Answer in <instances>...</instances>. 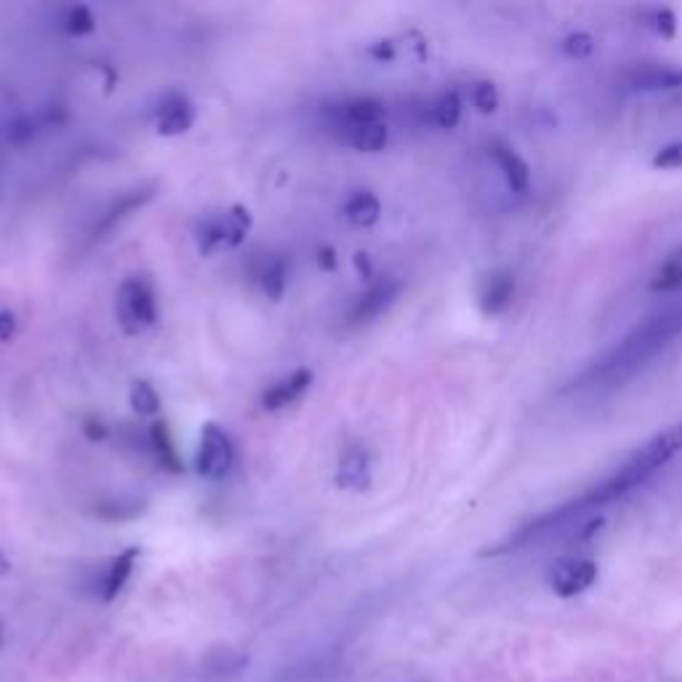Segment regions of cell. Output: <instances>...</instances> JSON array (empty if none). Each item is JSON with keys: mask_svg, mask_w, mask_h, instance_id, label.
Returning <instances> with one entry per match:
<instances>
[{"mask_svg": "<svg viewBox=\"0 0 682 682\" xmlns=\"http://www.w3.org/2000/svg\"><path fill=\"white\" fill-rule=\"evenodd\" d=\"M682 450V422L667 427L664 432H658L656 438H650L642 448H637L632 456L613 472L608 475L602 483L586 488L582 496L544 512L534 517L531 523H526L523 528H517L515 534L498 541L496 546H490L486 554H507V552H517L528 544H536L544 538H552L554 534L571 528L573 523H582L584 517H592L597 509H602L611 501L624 498L627 493H632L634 488L648 483L661 467H667L677 453Z\"/></svg>", "mask_w": 682, "mask_h": 682, "instance_id": "6da1fadb", "label": "cell"}, {"mask_svg": "<svg viewBox=\"0 0 682 682\" xmlns=\"http://www.w3.org/2000/svg\"><path fill=\"white\" fill-rule=\"evenodd\" d=\"M682 336V307H669L664 312H656L645 317L639 326L611 346L600 360L586 365L584 371L571 382L576 390H602V387H619L637 376L653 357H658L672 341Z\"/></svg>", "mask_w": 682, "mask_h": 682, "instance_id": "7a4b0ae2", "label": "cell"}, {"mask_svg": "<svg viewBox=\"0 0 682 682\" xmlns=\"http://www.w3.org/2000/svg\"><path fill=\"white\" fill-rule=\"evenodd\" d=\"M118 320L126 334H142L157 320V301L145 280L131 278L118 293Z\"/></svg>", "mask_w": 682, "mask_h": 682, "instance_id": "3957f363", "label": "cell"}, {"mask_svg": "<svg viewBox=\"0 0 682 682\" xmlns=\"http://www.w3.org/2000/svg\"><path fill=\"white\" fill-rule=\"evenodd\" d=\"M232 461H235V448L230 435L216 424H205L200 432L195 456L197 475L205 480H222L232 469Z\"/></svg>", "mask_w": 682, "mask_h": 682, "instance_id": "277c9868", "label": "cell"}, {"mask_svg": "<svg viewBox=\"0 0 682 682\" xmlns=\"http://www.w3.org/2000/svg\"><path fill=\"white\" fill-rule=\"evenodd\" d=\"M597 582V563L589 557H563L549 571V586L560 597H576Z\"/></svg>", "mask_w": 682, "mask_h": 682, "instance_id": "5b68a950", "label": "cell"}, {"mask_svg": "<svg viewBox=\"0 0 682 682\" xmlns=\"http://www.w3.org/2000/svg\"><path fill=\"white\" fill-rule=\"evenodd\" d=\"M400 289L403 286L394 278H382V280L371 283V289L357 298L355 309L349 312V320L352 323H371V320H376L379 315H384L392 304H394Z\"/></svg>", "mask_w": 682, "mask_h": 682, "instance_id": "8992f818", "label": "cell"}, {"mask_svg": "<svg viewBox=\"0 0 682 682\" xmlns=\"http://www.w3.org/2000/svg\"><path fill=\"white\" fill-rule=\"evenodd\" d=\"M336 483L344 490H368L371 488V456L363 445H346L341 450Z\"/></svg>", "mask_w": 682, "mask_h": 682, "instance_id": "52a82bcc", "label": "cell"}, {"mask_svg": "<svg viewBox=\"0 0 682 682\" xmlns=\"http://www.w3.org/2000/svg\"><path fill=\"white\" fill-rule=\"evenodd\" d=\"M515 296V275L509 270H496L480 283L478 304L486 315H501Z\"/></svg>", "mask_w": 682, "mask_h": 682, "instance_id": "ba28073f", "label": "cell"}, {"mask_svg": "<svg viewBox=\"0 0 682 682\" xmlns=\"http://www.w3.org/2000/svg\"><path fill=\"white\" fill-rule=\"evenodd\" d=\"M195 104L187 97H171L168 101H163L155 128L160 137H179L187 134L195 123Z\"/></svg>", "mask_w": 682, "mask_h": 682, "instance_id": "9c48e42d", "label": "cell"}, {"mask_svg": "<svg viewBox=\"0 0 682 682\" xmlns=\"http://www.w3.org/2000/svg\"><path fill=\"white\" fill-rule=\"evenodd\" d=\"M490 157L498 166V171H501V176H504V182H507V187L512 193H526L531 187V168L512 147L504 145V142H493L490 145Z\"/></svg>", "mask_w": 682, "mask_h": 682, "instance_id": "30bf717a", "label": "cell"}, {"mask_svg": "<svg viewBox=\"0 0 682 682\" xmlns=\"http://www.w3.org/2000/svg\"><path fill=\"white\" fill-rule=\"evenodd\" d=\"M682 86V67L672 64H645L637 67L630 78V89L642 91V94H653V91H672Z\"/></svg>", "mask_w": 682, "mask_h": 682, "instance_id": "8fae6325", "label": "cell"}, {"mask_svg": "<svg viewBox=\"0 0 682 682\" xmlns=\"http://www.w3.org/2000/svg\"><path fill=\"white\" fill-rule=\"evenodd\" d=\"M312 379H315V376H312V371H307V368L293 371L291 376H286L283 382H278L275 387H270V390L264 392L261 408H264V411H283V408H289L296 400H301V394L312 387Z\"/></svg>", "mask_w": 682, "mask_h": 682, "instance_id": "7c38bea8", "label": "cell"}, {"mask_svg": "<svg viewBox=\"0 0 682 682\" xmlns=\"http://www.w3.org/2000/svg\"><path fill=\"white\" fill-rule=\"evenodd\" d=\"M137 560H139V549L131 546V549L120 552V554L109 563V568H107V573H104V579H101V597H104L107 602L115 600V597L123 592V586L128 584V579H131V573H134V568H137Z\"/></svg>", "mask_w": 682, "mask_h": 682, "instance_id": "4fadbf2b", "label": "cell"}, {"mask_svg": "<svg viewBox=\"0 0 682 682\" xmlns=\"http://www.w3.org/2000/svg\"><path fill=\"white\" fill-rule=\"evenodd\" d=\"M384 115H387V107L382 99H352L341 107V128L344 126H376V123H384Z\"/></svg>", "mask_w": 682, "mask_h": 682, "instance_id": "5bb4252c", "label": "cell"}, {"mask_svg": "<svg viewBox=\"0 0 682 682\" xmlns=\"http://www.w3.org/2000/svg\"><path fill=\"white\" fill-rule=\"evenodd\" d=\"M341 142L357 152H382L390 142V128L384 123L376 126H344Z\"/></svg>", "mask_w": 682, "mask_h": 682, "instance_id": "9a60e30c", "label": "cell"}, {"mask_svg": "<svg viewBox=\"0 0 682 682\" xmlns=\"http://www.w3.org/2000/svg\"><path fill=\"white\" fill-rule=\"evenodd\" d=\"M344 216L355 227H363V230L374 227L379 222V216H382V200L374 195V193H368V190H357L355 195L346 197Z\"/></svg>", "mask_w": 682, "mask_h": 682, "instance_id": "2e32d148", "label": "cell"}, {"mask_svg": "<svg viewBox=\"0 0 682 682\" xmlns=\"http://www.w3.org/2000/svg\"><path fill=\"white\" fill-rule=\"evenodd\" d=\"M259 289L272 301H280L286 296V289H289V264H286V259L275 256V259H270L264 264V270L259 275Z\"/></svg>", "mask_w": 682, "mask_h": 682, "instance_id": "e0dca14e", "label": "cell"}, {"mask_svg": "<svg viewBox=\"0 0 682 682\" xmlns=\"http://www.w3.org/2000/svg\"><path fill=\"white\" fill-rule=\"evenodd\" d=\"M682 289V245L675 248L650 280V291L672 293Z\"/></svg>", "mask_w": 682, "mask_h": 682, "instance_id": "ac0fdd59", "label": "cell"}, {"mask_svg": "<svg viewBox=\"0 0 682 682\" xmlns=\"http://www.w3.org/2000/svg\"><path fill=\"white\" fill-rule=\"evenodd\" d=\"M149 442L160 459L163 467H168L171 472H179L182 469V461L176 456V448H174V440H171V432H168V424L166 422H155L149 427Z\"/></svg>", "mask_w": 682, "mask_h": 682, "instance_id": "d6986e66", "label": "cell"}, {"mask_svg": "<svg viewBox=\"0 0 682 682\" xmlns=\"http://www.w3.org/2000/svg\"><path fill=\"white\" fill-rule=\"evenodd\" d=\"M461 97L456 91H445L442 97L430 107V120L438 126V128H453L459 126L461 120Z\"/></svg>", "mask_w": 682, "mask_h": 682, "instance_id": "ffe728a7", "label": "cell"}, {"mask_svg": "<svg viewBox=\"0 0 682 682\" xmlns=\"http://www.w3.org/2000/svg\"><path fill=\"white\" fill-rule=\"evenodd\" d=\"M222 245H227V224H224V216H213V219H205L200 227H197V248L203 256L219 251Z\"/></svg>", "mask_w": 682, "mask_h": 682, "instance_id": "44dd1931", "label": "cell"}, {"mask_svg": "<svg viewBox=\"0 0 682 682\" xmlns=\"http://www.w3.org/2000/svg\"><path fill=\"white\" fill-rule=\"evenodd\" d=\"M128 400H131V405H134V411L139 416H157L160 413V394L155 392V387L147 379H137L131 384Z\"/></svg>", "mask_w": 682, "mask_h": 682, "instance_id": "7402d4cb", "label": "cell"}, {"mask_svg": "<svg viewBox=\"0 0 682 682\" xmlns=\"http://www.w3.org/2000/svg\"><path fill=\"white\" fill-rule=\"evenodd\" d=\"M224 224H227V245H241L248 238L251 232V224H253V216L245 205H232L227 213H224Z\"/></svg>", "mask_w": 682, "mask_h": 682, "instance_id": "603a6c76", "label": "cell"}, {"mask_svg": "<svg viewBox=\"0 0 682 682\" xmlns=\"http://www.w3.org/2000/svg\"><path fill=\"white\" fill-rule=\"evenodd\" d=\"M62 24H64V33L72 35V38H83V35H91V33L97 30V19H94L91 8H86V5H72V8H67Z\"/></svg>", "mask_w": 682, "mask_h": 682, "instance_id": "cb8c5ba5", "label": "cell"}, {"mask_svg": "<svg viewBox=\"0 0 682 682\" xmlns=\"http://www.w3.org/2000/svg\"><path fill=\"white\" fill-rule=\"evenodd\" d=\"M642 22L661 38H675L677 35V16L667 5H653L642 14Z\"/></svg>", "mask_w": 682, "mask_h": 682, "instance_id": "d4e9b609", "label": "cell"}, {"mask_svg": "<svg viewBox=\"0 0 682 682\" xmlns=\"http://www.w3.org/2000/svg\"><path fill=\"white\" fill-rule=\"evenodd\" d=\"M152 197V193H147V190H139V193H128V195H123L120 197V203H115L112 208H109V213H107V219H104V230L107 227H112L115 222H120L123 216H128L131 211H137L145 200H149Z\"/></svg>", "mask_w": 682, "mask_h": 682, "instance_id": "484cf974", "label": "cell"}, {"mask_svg": "<svg viewBox=\"0 0 682 682\" xmlns=\"http://www.w3.org/2000/svg\"><path fill=\"white\" fill-rule=\"evenodd\" d=\"M472 104H475L478 112L493 115L498 109V91H496V86L490 81H478L472 86Z\"/></svg>", "mask_w": 682, "mask_h": 682, "instance_id": "4316f807", "label": "cell"}, {"mask_svg": "<svg viewBox=\"0 0 682 682\" xmlns=\"http://www.w3.org/2000/svg\"><path fill=\"white\" fill-rule=\"evenodd\" d=\"M560 49L565 56H571V59H586L592 51H594V38L589 35V33H571L563 43H560Z\"/></svg>", "mask_w": 682, "mask_h": 682, "instance_id": "83f0119b", "label": "cell"}, {"mask_svg": "<svg viewBox=\"0 0 682 682\" xmlns=\"http://www.w3.org/2000/svg\"><path fill=\"white\" fill-rule=\"evenodd\" d=\"M653 166L656 168H682V142H672V145L661 147L653 155Z\"/></svg>", "mask_w": 682, "mask_h": 682, "instance_id": "f1b7e54d", "label": "cell"}, {"mask_svg": "<svg viewBox=\"0 0 682 682\" xmlns=\"http://www.w3.org/2000/svg\"><path fill=\"white\" fill-rule=\"evenodd\" d=\"M83 435L91 440V442H101V440L109 435V430H107V424L97 419V416H89L86 422H83Z\"/></svg>", "mask_w": 682, "mask_h": 682, "instance_id": "f546056e", "label": "cell"}, {"mask_svg": "<svg viewBox=\"0 0 682 682\" xmlns=\"http://www.w3.org/2000/svg\"><path fill=\"white\" fill-rule=\"evenodd\" d=\"M16 328H19V320L11 309H3L0 312V341H11L16 336Z\"/></svg>", "mask_w": 682, "mask_h": 682, "instance_id": "4dcf8cb0", "label": "cell"}, {"mask_svg": "<svg viewBox=\"0 0 682 682\" xmlns=\"http://www.w3.org/2000/svg\"><path fill=\"white\" fill-rule=\"evenodd\" d=\"M336 264H339L336 251H334L331 245H323V248L317 251V267H320L323 272H331V270H336Z\"/></svg>", "mask_w": 682, "mask_h": 682, "instance_id": "1f68e13d", "label": "cell"}, {"mask_svg": "<svg viewBox=\"0 0 682 682\" xmlns=\"http://www.w3.org/2000/svg\"><path fill=\"white\" fill-rule=\"evenodd\" d=\"M33 134H35V123H33V120H19V123H14V128H11L8 139L24 142V139H30Z\"/></svg>", "mask_w": 682, "mask_h": 682, "instance_id": "d6a6232c", "label": "cell"}, {"mask_svg": "<svg viewBox=\"0 0 682 682\" xmlns=\"http://www.w3.org/2000/svg\"><path fill=\"white\" fill-rule=\"evenodd\" d=\"M394 43L392 41H379L376 46H371V56L376 59V62H392L394 59Z\"/></svg>", "mask_w": 682, "mask_h": 682, "instance_id": "836d02e7", "label": "cell"}, {"mask_svg": "<svg viewBox=\"0 0 682 682\" xmlns=\"http://www.w3.org/2000/svg\"><path fill=\"white\" fill-rule=\"evenodd\" d=\"M355 264H357V270H360V275H363L365 280L374 278V267H371V261H368V253H357Z\"/></svg>", "mask_w": 682, "mask_h": 682, "instance_id": "e575fe53", "label": "cell"}, {"mask_svg": "<svg viewBox=\"0 0 682 682\" xmlns=\"http://www.w3.org/2000/svg\"><path fill=\"white\" fill-rule=\"evenodd\" d=\"M5 571H8V560H5V557L0 554V576H3Z\"/></svg>", "mask_w": 682, "mask_h": 682, "instance_id": "d590c367", "label": "cell"}, {"mask_svg": "<svg viewBox=\"0 0 682 682\" xmlns=\"http://www.w3.org/2000/svg\"><path fill=\"white\" fill-rule=\"evenodd\" d=\"M0 645H3V627H0Z\"/></svg>", "mask_w": 682, "mask_h": 682, "instance_id": "8d00e7d4", "label": "cell"}]
</instances>
